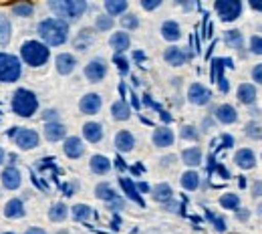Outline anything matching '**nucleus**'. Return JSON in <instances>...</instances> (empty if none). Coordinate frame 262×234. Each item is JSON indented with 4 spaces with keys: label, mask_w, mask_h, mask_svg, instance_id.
Segmentation results:
<instances>
[{
    "label": "nucleus",
    "mask_w": 262,
    "mask_h": 234,
    "mask_svg": "<svg viewBox=\"0 0 262 234\" xmlns=\"http://www.w3.org/2000/svg\"><path fill=\"white\" fill-rule=\"evenodd\" d=\"M38 34L42 36V40L51 47H59L63 45L69 36V27L65 20L61 18H47L38 25Z\"/></svg>",
    "instance_id": "1"
},
{
    "label": "nucleus",
    "mask_w": 262,
    "mask_h": 234,
    "mask_svg": "<svg viewBox=\"0 0 262 234\" xmlns=\"http://www.w3.org/2000/svg\"><path fill=\"white\" fill-rule=\"evenodd\" d=\"M20 55L25 59L27 65L31 67H40L49 61V49L45 45H40L38 40H29L20 47Z\"/></svg>",
    "instance_id": "2"
},
{
    "label": "nucleus",
    "mask_w": 262,
    "mask_h": 234,
    "mask_svg": "<svg viewBox=\"0 0 262 234\" xmlns=\"http://www.w3.org/2000/svg\"><path fill=\"white\" fill-rule=\"evenodd\" d=\"M36 107H38V99H36V95H34L33 91H29V89H18V91L14 93V97H12V109H14L16 115H20V117H31L34 111H36Z\"/></svg>",
    "instance_id": "3"
},
{
    "label": "nucleus",
    "mask_w": 262,
    "mask_h": 234,
    "mask_svg": "<svg viewBox=\"0 0 262 234\" xmlns=\"http://www.w3.org/2000/svg\"><path fill=\"white\" fill-rule=\"evenodd\" d=\"M51 8L59 16H67V18L75 20L87 10V2L85 0H55V2H51Z\"/></svg>",
    "instance_id": "4"
},
{
    "label": "nucleus",
    "mask_w": 262,
    "mask_h": 234,
    "mask_svg": "<svg viewBox=\"0 0 262 234\" xmlns=\"http://www.w3.org/2000/svg\"><path fill=\"white\" fill-rule=\"evenodd\" d=\"M20 77V63L16 57L0 53V81L2 83H14Z\"/></svg>",
    "instance_id": "5"
},
{
    "label": "nucleus",
    "mask_w": 262,
    "mask_h": 234,
    "mask_svg": "<svg viewBox=\"0 0 262 234\" xmlns=\"http://www.w3.org/2000/svg\"><path fill=\"white\" fill-rule=\"evenodd\" d=\"M214 8H216V12L220 14V18L224 23H232V20H236L240 16L242 2L240 0H216Z\"/></svg>",
    "instance_id": "6"
},
{
    "label": "nucleus",
    "mask_w": 262,
    "mask_h": 234,
    "mask_svg": "<svg viewBox=\"0 0 262 234\" xmlns=\"http://www.w3.org/2000/svg\"><path fill=\"white\" fill-rule=\"evenodd\" d=\"M14 139H16V145L23 147V150H33V147L38 145V134L34 130H20L18 127Z\"/></svg>",
    "instance_id": "7"
},
{
    "label": "nucleus",
    "mask_w": 262,
    "mask_h": 234,
    "mask_svg": "<svg viewBox=\"0 0 262 234\" xmlns=\"http://www.w3.org/2000/svg\"><path fill=\"white\" fill-rule=\"evenodd\" d=\"M105 73H107V65H105V61H103V59H93V61L85 67V75H87V79H89V81H93V83L101 81V79L105 77Z\"/></svg>",
    "instance_id": "8"
},
{
    "label": "nucleus",
    "mask_w": 262,
    "mask_h": 234,
    "mask_svg": "<svg viewBox=\"0 0 262 234\" xmlns=\"http://www.w3.org/2000/svg\"><path fill=\"white\" fill-rule=\"evenodd\" d=\"M188 97L192 103H196V105H206L210 97H212V93L204 87V85H200V83H194L192 87H190V91H188Z\"/></svg>",
    "instance_id": "9"
},
{
    "label": "nucleus",
    "mask_w": 262,
    "mask_h": 234,
    "mask_svg": "<svg viewBox=\"0 0 262 234\" xmlns=\"http://www.w3.org/2000/svg\"><path fill=\"white\" fill-rule=\"evenodd\" d=\"M2 184H4V188H8V190H16V188L20 186V172L14 166L6 167V169L2 172Z\"/></svg>",
    "instance_id": "10"
},
{
    "label": "nucleus",
    "mask_w": 262,
    "mask_h": 234,
    "mask_svg": "<svg viewBox=\"0 0 262 234\" xmlns=\"http://www.w3.org/2000/svg\"><path fill=\"white\" fill-rule=\"evenodd\" d=\"M99 109H101V97H99L97 93H89V95H85L81 99V111L83 113L93 115V113H97Z\"/></svg>",
    "instance_id": "11"
},
{
    "label": "nucleus",
    "mask_w": 262,
    "mask_h": 234,
    "mask_svg": "<svg viewBox=\"0 0 262 234\" xmlns=\"http://www.w3.org/2000/svg\"><path fill=\"white\" fill-rule=\"evenodd\" d=\"M234 162H236V166L242 167V169H252L254 164H256V158H254V154L250 150H240L234 156Z\"/></svg>",
    "instance_id": "12"
},
{
    "label": "nucleus",
    "mask_w": 262,
    "mask_h": 234,
    "mask_svg": "<svg viewBox=\"0 0 262 234\" xmlns=\"http://www.w3.org/2000/svg\"><path fill=\"white\" fill-rule=\"evenodd\" d=\"M83 152H85V147H83V141L79 137H69L65 141V154L69 158L77 160V158L83 156Z\"/></svg>",
    "instance_id": "13"
},
{
    "label": "nucleus",
    "mask_w": 262,
    "mask_h": 234,
    "mask_svg": "<svg viewBox=\"0 0 262 234\" xmlns=\"http://www.w3.org/2000/svg\"><path fill=\"white\" fill-rule=\"evenodd\" d=\"M164 59L169 63V65H173V67H180V65H184L186 63V53L182 51V49H178V47H169L167 51H165Z\"/></svg>",
    "instance_id": "14"
},
{
    "label": "nucleus",
    "mask_w": 262,
    "mask_h": 234,
    "mask_svg": "<svg viewBox=\"0 0 262 234\" xmlns=\"http://www.w3.org/2000/svg\"><path fill=\"white\" fill-rule=\"evenodd\" d=\"M119 184H121V188H123V192L127 194V198H131L133 202H137L139 206H145V202L143 198L139 196V192H137V186L131 182L129 178H119Z\"/></svg>",
    "instance_id": "15"
},
{
    "label": "nucleus",
    "mask_w": 262,
    "mask_h": 234,
    "mask_svg": "<svg viewBox=\"0 0 262 234\" xmlns=\"http://www.w3.org/2000/svg\"><path fill=\"white\" fill-rule=\"evenodd\" d=\"M154 143H156L158 147H167V145H171V143H173V134H171V130H167V127L156 130V132H154Z\"/></svg>",
    "instance_id": "16"
},
{
    "label": "nucleus",
    "mask_w": 262,
    "mask_h": 234,
    "mask_svg": "<svg viewBox=\"0 0 262 234\" xmlns=\"http://www.w3.org/2000/svg\"><path fill=\"white\" fill-rule=\"evenodd\" d=\"M115 145H117L119 152H131L133 145H135V139H133V135L129 132H119L115 135Z\"/></svg>",
    "instance_id": "17"
},
{
    "label": "nucleus",
    "mask_w": 262,
    "mask_h": 234,
    "mask_svg": "<svg viewBox=\"0 0 262 234\" xmlns=\"http://www.w3.org/2000/svg\"><path fill=\"white\" fill-rule=\"evenodd\" d=\"M65 134H67L65 125H61V123H57V121H53V123H47V125H45V135H47V139H51V141L63 139Z\"/></svg>",
    "instance_id": "18"
},
{
    "label": "nucleus",
    "mask_w": 262,
    "mask_h": 234,
    "mask_svg": "<svg viewBox=\"0 0 262 234\" xmlns=\"http://www.w3.org/2000/svg\"><path fill=\"white\" fill-rule=\"evenodd\" d=\"M216 117H218L222 123H234V121L238 119V113H236V109H234L232 105H220V107L216 109Z\"/></svg>",
    "instance_id": "19"
},
{
    "label": "nucleus",
    "mask_w": 262,
    "mask_h": 234,
    "mask_svg": "<svg viewBox=\"0 0 262 234\" xmlns=\"http://www.w3.org/2000/svg\"><path fill=\"white\" fill-rule=\"evenodd\" d=\"M75 65H77V61H75L73 55H59V57H57V71H59L61 75L73 73Z\"/></svg>",
    "instance_id": "20"
},
{
    "label": "nucleus",
    "mask_w": 262,
    "mask_h": 234,
    "mask_svg": "<svg viewBox=\"0 0 262 234\" xmlns=\"http://www.w3.org/2000/svg\"><path fill=\"white\" fill-rule=\"evenodd\" d=\"M83 135H85V139H87V141L97 143V141H101V137H103V127H101L99 123H85V127H83Z\"/></svg>",
    "instance_id": "21"
},
{
    "label": "nucleus",
    "mask_w": 262,
    "mask_h": 234,
    "mask_svg": "<svg viewBox=\"0 0 262 234\" xmlns=\"http://www.w3.org/2000/svg\"><path fill=\"white\" fill-rule=\"evenodd\" d=\"M111 47L117 51V55L123 53V51H127V49H129V34L115 33L113 36H111Z\"/></svg>",
    "instance_id": "22"
},
{
    "label": "nucleus",
    "mask_w": 262,
    "mask_h": 234,
    "mask_svg": "<svg viewBox=\"0 0 262 234\" xmlns=\"http://www.w3.org/2000/svg\"><path fill=\"white\" fill-rule=\"evenodd\" d=\"M111 113H113V117L115 119H119V121H125V119H129L131 115V109L129 105L125 103V101H117V103H113V107H111Z\"/></svg>",
    "instance_id": "23"
},
{
    "label": "nucleus",
    "mask_w": 262,
    "mask_h": 234,
    "mask_svg": "<svg viewBox=\"0 0 262 234\" xmlns=\"http://www.w3.org/2000/svg\"><path fill=\"white\" fill-rule=\"evenodd\" d=\"M238 99L242 101V103H246V105L254 103V101H256V89H254L252 85H248V83L240 85V87H238Z\"/></svg>",
    "instance_id": "24"
},
{
    "label": "nucleus",
    "mask_w": 262,
    "mask_h": 234,
    "mask_svg": "<svg viewBox=\"0 0 262 234\" xmlns=\"http://www.w3.org/2000/svg\"><path fill=\"white\" fill-rule=\"evenodd\" d=\"M25 214V206L20 200H10L4 208V216L6 218H20Z\"/></svg>",
    "instance_id": "25"
},
{
    "label": "nucleus",
    "mask_w": 262,
    "mask_h": 234,
    "mask_svg": "<svg viewBox=\"0 0 262 234\" xmlns=\"http://www.w3.org/2000/svg\"><path fill=\"white\" fill-rule=\"evenodd\" d=\"M182 160H184V164H188V166H200V164H202V152H200L198 147L184 150V152H182Z\"/></svg>",
    "instance_id": "26"
},
{
    "label": "nucleus",
    "mask_w": 262,
    "mask_h": 234,
    "mask_svg": "<svg viewBox=\"0 0 262 234\" xmlns=\"http://www.w3.org/2000/svg\"><path fill=\"white\" fill-rule=\"evenodd\" d=\"M95 196H97L99 200H105V202L119 200V198H117V194L113 192V188H111L109 184H99L97 188H95Z\"/></svg>",
    "instance_id": "27"
},
{
    "label": "nucleus",
    "mask_w": 262,
    "mask_h": 234,
    "mask_svg": "<svg viewBox=\"0 0 262 234\" xmlns=\"http://www.w3.org/2000/svg\"><path fill=\"white\" fill-rule=\"evenodd\" d=\"M162 34H164L165 40H178L180 38V27H178V23H173V20H167L164 23V27H162Z\"/></svg>",
    "instance_id": "28"
},
{
    "label": "nucleus",
    "mask_w": 262,
    "mask_h": 234,
    "mask_svg": "<svg viewBox=\"0 0 262 234\" xmlns=\"http://www.w3.org/2000/svg\"><path fill=\"white\" fill-rule=\"evenodd\" d=\"M109 167H111V162H109L105 156H93V158H91V169H93L95 174H107Z\"/></svg>",
    "instance_id": "29"
},
{
    "label": "nucleus",
    "mask_w": 262,
    "mask_h": 234,
    "mask_svg": "<svg viewBox=\"0 0 262 234\" xmlns=\"http://www.w3.org/2000/svg\"><path fill=\"white\" fill-rule=\"evenodd\" d=\"M67 206L63 202H59V204H53L51 206V212H49V218L53 220V222H63L67 218Z\"/></svg>",
    "instance_id": "30"
},
{
    "label": "nucleus",
    "mask_w": 262,
    "mask_h": 234,
    "mask_svg": "<svg viewBox=\"0 0 262 234\" xmlns=\"http://www.w3.org/2000/svg\"><path fill=\"white\" fill-rule=\"evenodd\" d=\"M105 10L113 16V14H121L127 10V2L125 0H107L105 2Z\"/></svg>",
    "instance_id": "31"
},
{
    "label": "nucleus",
    "mask_w": 262,
    "mask_h": 234,
    "mask_svg": "<svg viewBox=\"0 0 262 234\" xmlns=\"http://www.w3.org/2000/svg\"><path fill=\"white\" fill-rule=\"evenodd\" d=\"M182 186L186 190H196L198 186H200V176H198L196 172H186L182 176Z\"/></svg>",
    "instance_id": "32"
},
{
    "label": "nucleus",
    "mask_w": 262,
    "mask_h": 234,
    "mask_svg": "<svg viewBox=\"0 0 262 234\" xmlns=\"http://www.w3.org/2000/svg\"><path fill=\"white\" fill-rule=\"evenodd\" d=\"M8 40H10V23L4 14H0V47L8 45Z\"/></svg>",
    "instance_id": "33"
},
{
    "label": "nucleus",
    "mask_w": 262,
    "mask_h": 234,
    "mask_svg": "<svg viewBox=\"0 0 262 234\" xmlns=\"http://www.w3.org/2000/svg\"><path fill=\"white\" fill-rule=\"evenodd\" d=\"M91 216H93V210H91L89 206H85V204L73 206V218H75V220H87V218H91Z\"/></svg>",
    "instance_id": "34"
},
{
    "label": "nucleus",
    "mask_w": 262,
    "mask_h": 234,
    "mask_svg": "<svg viewBox=\"0 0 262 234\" xmlns=\"http://www.w3.org/2000/svg\"><path fill=\"white\" fill-rule=\"evenodd\" d=\"M171 194H173V192H171V188H169L167 184H160V186L154 188V198L160 202L171 200Z\"/></svg>",
    "instance_id": "35"
},
{
    "label": "nucleus",
    "mask_w": 262,
    "mask_h": 234,
    "mask_svg": "<svg viewBox=\"0 0 262 234\" xmlns=\"http://www.w3.org/2000/svg\"><path fill=\"white\" fill-rule=\"evenodd\" d=\"M224 40L230 49H242V34L240 31H228L224 34Z\"/></svg>",
    "instance_id": "36"
},
{
    "label": "nucleus",
    "mask_w": 262,
    "mask_h": 234,
    "mask_svg": "<svg viewBox=\"0 0 262 234\" xmlns=\"http://www.w3.org/2000/svg\"><path fill=\"white\" fill-rule=\"evenodd\" d=\"M220 204H222L224 208H228V210H234V208H238L240 198H238L236 194H224V196L220 198Z\"/></svg>",
    "instance_id": "37"
},
{
    "label": "nucleus",
    "mask_w": 262,
    "mask_h": 234,
    "mask_svg": "<svg viewBox=\"0 0 262 234\" xmlns=\"http://www.w3.org/2000/svg\"><path fill=\"white\" fill-rule=\"evenodd\" d=\"M89 33H91V31H87V29H85V31H81L79 38L75 40V47H77L79 51H85V49H87V42H91V34Z\"/></svg>",
    "instance_id": "38"
},
{
    "label": "nucleus",
    "mask_w": 262,
    "mask_h": 234,
    "mask_svg": "<svg viewBox=\"0 0 262 234\" xmlns=\"http://www.w3.org/2000/svg\"><path fill=\"white\" fill-rule=\"evenodd\" d=\"M206 216H208V220H210V222H212V224L216 226V230H220V232H224V230H226V222H224V220H222L220 216H216V214H212L210 210L206 212Z\"/></svg>",
    "instance_id": "39"
},
{
    "label": "nucleus",
    "mask_w": 262,
    "mask_h": 234,
    "mask_svg": "<svg viewBox=\"0 0 262 234\" xmlns=\"http://www.w3.org/2000/svg\"><path fill=\"white\" fill-rule=\"evenodd\" d=\"M12 10H14V14H18V16H31V14H33V4H16Z\"/></svg>",
    "instance_id": "40"
},
{
    "label": "nucleus",
    "mask_w": 262,
    "mask_h": 234,
    "mask_svg": "<svg viewBox=\"0 0 262 234\" xmlns=\"http://www.w3.org/2000/svg\"><path fill=\"white\" fill-rule=\"evenodd\" d=\"M111 27H113V18H111V16H99L97 18L99 31H109Z\"/></svg>",
    "instance_id": "41"
},
{
    "label": "nucleus",
    "mask_w": 262,
    "mask_h": 234,
    "mask_svg": "<svg viewBox=\"0 0 262 234\" xmlns=\"http://www.w3.org/2000/svg\"><path fill=\"white\" fill-rule=\"evenodd\" d=\"M246 134L250 135V137H254V139H260L262 137L260 125H258V123H254V121H252V123H248V125H246Z\"/></svg>",
    "instance_id": "42"
},
{
    "label": "nucleus",
    "mask_w": 262,
    "mask_h": 234,
    "mask_svg": "<svg viewBox=\"0 0 262 234\" xmlns=\"http://www.w3.org/2000/svg\"><path fill=\"white\" fill-rule=\"evenodd\" d=\"M137 16H133V14H127V16H123L121 18V27L123 29H137Z\"/></svg>",
    "instance_id": "43"
},
{
    "label": "nucleus",
    "mask_w": 262,
    "mask_h": 234,
    "mask_svg": "<svg viewBox=\"0 0 262 234\" xmlns=\"http://www.w3.org/2000/svg\"><path fill=\"white\" fill-rule=\"evenodd\" d=\"M250 49H252V53L262 55V36H252L250 38Z\"/></svg>",
    "instance_id": "44"
},
{
    "label": "nucleus",
    "mask_w": 262,
    "mask_h": 234,
    "mask_svg": "<svg viewBox=\"0 0 262 234\" xmlns=\"http://www.w3.org/2000/svg\"><path fill=\"white\" fill-rule=\"evenodd\" d=\"M115 63H117V69H119V73H121V75H125V73L129 71V65H127V61H125L121 55H115Z\"/></svg>",
    "instance_id": "45"
},
{
    "label": "nucleus",
    "mask_w": 262,
    "mask_h": 234,
    "mask_svg": "<svg viewBox=\"0 0 262 234\" xmlns=\"http://www.w3.org/2000/svg\"><path fill=\"white\" fill-rule=\"evenodd\" d=\"M182 137H184V139H198V132L194 127L186 125V127H182Z\"/></svg>",
    "instance_id": "46"
},
{
    "label": "nucleus",
    "mask_w": 262,
    "mask_h": 234,
    "mask_svg": "<svg viewBox=\"0 0 262 234\" xmlns=\"http://www.w3.org/2000/svg\"><path fill=\"white\" fill-rule=\"evenodd\" d=\"M162 4V0H141V6L145 8V10H154V8H158Z\"/></svg>",
    "instance_id": "47"
},
{
    "label": "nucleus",
    "mask_w": 262,
    "mask_h": 234,
    "mask_svg": "<svg viewBox=\"0 0 262 234\" xmlns=\"http://www.w3.org/2000/svg\"><path fill=\"white\" fill-rule=\"evenodd\" d=\"M220 143H222L220 147H232V145H234V139H232V135L226 134L220 137Z\"/></svg>",
    "instance_id": "48"
},
{
    "label": "nucleus",
    "mask_w": 262,
    "mask_h": 234,
    "mask_svg": "<svg viewBox=\"0 0 262 234\" xmlns=\"http://www.w3.org/2000/svg\"><path fill=\"white\" fill-rule=\"evenodd\" d=\"M252 79L258 81V83H262V63L252 69Z\"/></svg>",
    "instance_id": "49"
},
{
    "label": "nucleus",
    "mask_w": 262,
    "mask_h": 234,
    "mask_svg": "<svg viewBox=\"0 0 262 234\" xmlns=\"http://www.w3.org/2000/svg\"><path fill=\"white\" fill-rule=\"evenodd\" d=\"M252 192H254V196H262V182H256V184H254Z\"/></svg>",
    "instance_id": "50"
},
{
    "label": "nucleus",
    "mask_w": 262,
    "mask_h": 234,
    "mask_svg": "<svg viewBox=\"0 0 262 234\" xmlns=\"http://www.w3.org/2000/svg\"><path fill=\"white\" fill-rule=\"evenodd\" d=\"M250 6H252L254 10H260L262 12V0H250Z\"/></svg>",
    "instance_id": "51"
},
{
    "label": "nucleus",
    "mask_w": 262,
    "mask_h": 234,
    "mask_svg": "<svg viewBox=\"0 0 262 234\" xmlns=\"http://www.w3.org/2000/svg\"><path fill=\"white\" fill-rule=\"evenodd\" d=\"M115 166H117V169H125V162L121 160V158H115Z\"/></svg>",
    "instance_id": "52"
},
{
    "label": "nucleus",
    "mask_w": 262,
    "mask_h": 234,
    "mask_svg": "<svg viewBox=\"0 0 262 234\" xmlns=\"http://www.w3.org/2000/svg\"><path fill=\"white\" fill-rule=\"evenodd\" d=\"M133 59H135V61H143V59H145V55H143L141 51H135V53H133Z\"/></svg>",
    "instance_id": "53"
},
{
    "label": "nucleus",
    "mask_w": 262,
    "mask_h": 234,
    "mask_svg": "<svg viewBox=\"0 0 262 234\" xmlns=\"http://www.w3.org/2000/svg\"><path fill=\"white\" fill-rule=\"evenodd\" d=\"M147 190H149V186H147V184H143V182L137 186V192H147Z\"/></svg>",
    "instance_id": "54"
},
{
    "label": "nucleus",
    "mask_w": 262,
    "mask_h": 234,
    "mask_svg": "<svg viewBox=\"0 0 262 234\" xmlns=\"http://www.w3.org/2000/svg\"><path fill=\"white\" fill-rule=\"evenodd\" d=\"M45 117H47V119H51V117H57V111H53V109H49V111L45 113Z\"/></svg>",
    "instance_id": "55"
},
{
    "label": "nucleus",
    "mask_w": 262,
    "mask_h": 234,
    "mask_svg": "<svg viewBox=\"0 0 262 234\" xmlns=\"http://www.w3.org/2000/svg\"><path fill=\"white\" fill-rule=\"evenodd\" d=\"M246 218H248V212H246V210L238 212V220H246Z\"/></svg>",
    "instance_id": "56"
},
{
    "label": "nucleus",
    "mask_w": 262,
    "mask_h": 234,
    "mask_svg": "<svg viewBox=\"0 0 262 234\" xmlns=\"http://www.w3.org/2000/svg\"><path fill=\"white\" fill-rule=\"evenodd\" d=\"M27 234H47V232L40 230V228H31V230H27Z\"/></svg>",
    "instance_id": "57"
},
{
    "label": "nucleus",
    "mask_w": 262,
    "mask_h": 234,
    "mask_svg": "<svg viewBox=\"0 0 262 234\" xmlns=\"http://www.w3.org/2000/svg\"><path fill=\"white\" fill-rule=\"evenodd\" d=\"M131 172H133V174H139V172H143V167H141V166H133V167H131Z\"/></svg>",
    "instance_id": "58"
},
{
    "label": "nucleus",
    "mask_w": 262,
    "mask_h": 234,
    "mask_svg": "<svg viewBox=\"0 0 262 234\" xmlns=\"http://www.w3.org/2000/svg\"><path fill=\"white\" fill-rule=\"evenodd\" d=\"M238 184H240V188H244V186H246V180H244V178L240 176V180H238Z\"/></svg>",
    "instance_id": "59"
},
{
    "label": "nucleus",
    "mask_w": 262,
    "mask_h": 234,
    "mask_svg": "<svg viewBox=\"0 0 262 234\" xmlns=\"http://www.w3.org/2000/svg\"><path fill=\"white\" fill-rule=\"evenodd\" d=\"M2 162H4V152L0 150V164H2Z\"/></svg>",
    "instance_id": "60"
},
{
    "label": "nucleus",
    "mask_w": 262,
    "mask_h": 234,
    "mask_svg": "<svg viewBox=\"0 0 262 234\" xmlns=\"http://www.w3.org/2000/svg\"><path fill=\"white\" fill-rule=\"evenodd\" d=\"M260 214H262V206H260Z\"/></svg>",
    "instance_id": "61"
},
{
    "label": "nucleus",
    "mask_w": 262,
    "mask_h": 234,
    "mask_svg": "<svg viewBox=\"0 0 262 234\" xmlns=\"http://www.w3.org/2000/svg\"><path fill=\"white\" fill-rule=\"evenodd\" d=\"M99 234H105V232H99Z\"/></svg>",
    "instance_id": "62"
},
{
    "label": "nucleus",
    "mask_w": 262,
    "mask_h": 234,
    "mask_svg": "<svg viewBox=\"0 0 262 234\" xmlns=\"http://www.w3.org/2000/svg\"><path fill=\"white\" fill-rule=\"evenodd\" d=\"M6 234H12V232H6Z\"/></svg>",
    "instance_id": "63"
}]
</instances>
